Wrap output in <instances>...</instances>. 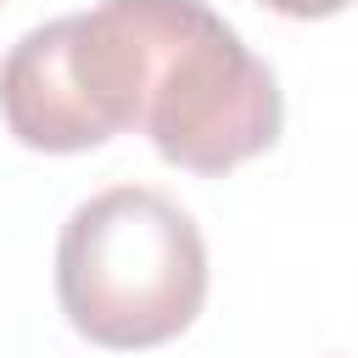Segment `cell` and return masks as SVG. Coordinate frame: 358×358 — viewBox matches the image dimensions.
Here are the masks:
<instances>
[{"label":"cell","instance_id":"obj_3","mask_svg":"<svg viewBox=\"0 0 358 358\" xmlns=\"http://www.w3.org/2000/svg\"><path fill=\"white\" fill-rule=\"evenodd\" d=\"M263 6L280 17H296V22H319V17H341L352 0H263Z\"/></svg>","mask_w":358,"mask_h":358},{"label":"cell","instance_id":"obj_1","mask_svg":"<svg viewBox=\"0 0 358 358\" xmlns=\"http://www.w3.org/2000/svg\"><path fill=\"white\" fill-rule=\"evenodd\" d=\"M62 28L101 145L134 129L185 173H229L280 140L274 67L207 0H101Z\"/></svg>","mask_w":358,"mask_h":358},{"label":"cell","instance_id":"obj_2","mask_svg":"<svg viewBox=\"0 0 358 358\" xmlns=\"http://www.w3.org/2000/svg\"><path fill=\"white\" fill-rule=\"evenodd\" d=\"M56 302L95 347H162L185 336L207 302V241L196 218L151 185L95 190L62 224Z\"/></svg>","mask_w":358,"mask_h":358}]
</instances>
